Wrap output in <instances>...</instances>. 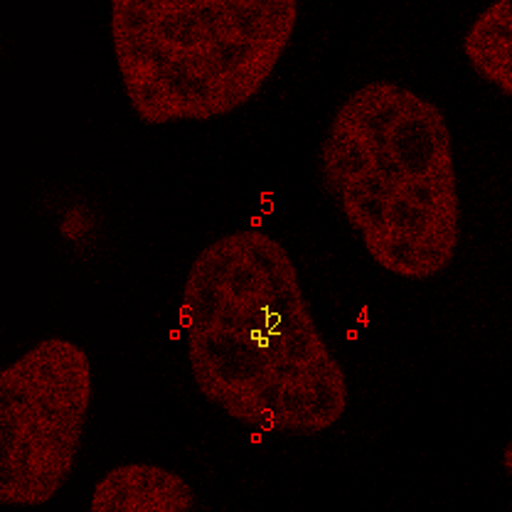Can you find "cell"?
I'll use <instances>...</instances> for the list:
<instances>
[{
  "label": "cell",
  "instance_id": "6da1fadb",
  "mask_svg": "<svg viewBox=\"0 0 512 512\" xmlns=\"http://www.w3.org/2000/svg\"><path fill=\"white\" fill-rule=\"evenodd\" d=\"M180 323L197 392L247 429L318 436L348 412L296 261L274 234L237 229L190 264Z\"/></svg>",
  "mask_w": 512,
  "mask_h": 512
},
{
  "label": "cell",
  "instance_id": "7a4b0ae2",
  "mask_svg": "<svg viewBox=\"0 0 512 512\" xmlns=\"http://www.w3.org/2000/svg\"><path fill=\"white\" fill-rule=\"evenodd\" d=\"M320 185L389 274L426 281L453 264L461 197L446 114L375 79L345 96L318 151Z\"/></svg>",
  "mask_w": 512,
  "mask_h": 512
},
{
  "label": "cell",
  "instance_id": "3957f363",
  "mask_svg": "<svg viewBox=\"0 0 512 512\" xmlns=\"http://www.w3.org/2000/svg\"><path fill=\"white\" fill-rule=\"evenodd\" d=\"M296 0H116L111 45L148 126L212 121L261 94L286 55Z\"/></svg>",
  "mask_w": 512,
  "mask_h": 512
},
{
  "label": "cell",
  "instance_id": "277c9868",
  "mask_svg": "<svg viewBox=\"0 0 512 512\" xmlns=\"http://www.w3.org/2000/svg\"><path fill=\"white\" fill-rule=\"evenodd\" d=\"M82 345L45 338L0 372V503L45 505L72 478L92 409Z\"/></svg>",
  "mask_w": 512,
  "mask_h": 512
},
{
  "label": "cell",
  "instance_id": "5b68a950",
  "mask_svg": "<svg viewBox=\"0 0 512 512\" xmlns=\"http://www.w3.org/2000/svg\"><path fill=\"white\" fill-rule=\"evenodd\" d=\"M197 505L183 476L156 463H124L94 485L92 512H183Z\"/></svg>",
  "mask_w": 512,
  "mask_h": 512
},
{
  "label": "cell",
  "instance_id": "8992f818",
  "mask_svg": "<svg viewBox=\"0 0 512 512\" xmlns=\"http://www.w3.org/2000/svg\"><path fill=\"white\" fill-rule=\"evenodd\" d=\"M463 55L483 82L512 96V8L510 0L488 5L463 35Z\"/></svg>",
  "mask_w": 512,
  "mask_h": 512
},
{
  "label": "cell",
  "instance_id": "52a82bcc",
  "mask_svg": "<svg viewBox=\"0 0 512 512\" xmlns=\"http://www.w3.org/2000/svg\"><path fill=\"white\" fill-rule=\"evenodd\" d=\"M503 468L505 473H512V444H505V451H503Z\"/></svg>",
  "mask_w": 512,
  "mask_h": 512
}]
</instances>
